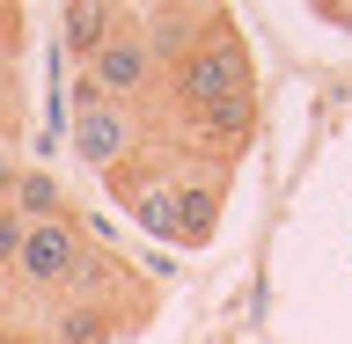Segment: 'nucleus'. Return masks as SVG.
<instances>
[{
	"label": "nucleus",
	"instance_id": "1",
	"mask_svg": "<svg viewBox=\"0 0 352 344\" xmlns=\"http://www.w3.org/2000/svg\"><path fill=\"white\" fill-rule=\"evenodd\" d=\"M162 95H169L184 117H198V110L228 103V95H257V66H250V37H242L235 22L228 30H213V37L198 44L191 59L176 66L169 81H162Z\"/></svg>",
	"mask_w": 352,
	"mask_h": 344
},
{
	"label": "nucleus",
	"instance_id": "2",
	"mask_svg": "<svg viewBox=\"0 0 352 344\" xmlns=\"http://www.w3.org/2000/svg\"><path fill=\"white\" fill-rule=\"evenodd\" d=\"M228 22L235 15H228V8H206V0H154V8H132V30H140V44L154 51L162 73H176V66L191 59L213 30H228Z\"/></svg>",
	"mask_w": 352,
	"mask_h": 344
},
{
	"label": "nucleus",
	"instance_id": "3",
	"mask_svg": "<svg viewBox=\"0 0 352 344\" xmlns=\"http://www.w3.org/2000/svg\"><path fill=\"white\" fill-rule=\"evenodd\" d=\"M74 81H81V88H96L103 103L140 110V103H154V95H162V81H169V73L154 66V51L140 44V30L125 22V30H118V37H110L103 51H96V59L81 66V73H74Z\"/></svg>",
	"mask_w": 352,
	"mask_h": 344
},
{
	"label": "nucleus",
	"instance_id": "4",
	"mask_svg": "<svg viewBox=\"0 0 352 344\" xmlns=\"http://www.w3.org/2000/svg\"><path fill=\"white\" fill-rule=\"evenodd\" d=\"M88 249H96V242H88V227H81L74 213H66V220H37V227H30V242H22V257H15V286H22V293L59 301L66 279L81 271Z\"/></svg>",
	"mask_w": 352,
	"mask_h": 344
},
{
	"label": "nucleus",
	"instance_id": "5",
	"mask_svg": "<svg viewBox=\"0 0 352 344\" xmlns=\"http://www.w3.org/2000/svg\"><path fill=\"white\" fill-rule=\"evenodd\" d=\"M66 147L81 154L88 169H125V161H140L147 154V125H140V110L125 103H81L74 117H66Z\"/></svg>",
	"mask_w": 352,
	"mask_h": 344
},
{
	"label": "nucleus",
	"instance_id": "6",
	"mask_svg": "<svg viewBox=\"0 0 352 344\" xmlns=\"http://www.w3.org/2000/svg\"><path fill=\"white\" fill-rule=\"evenodd\" d=\"M125 22H132V8H110V0H66V8H59V51L74 59V73H81Z\"/></svg>",
	"mask_w": 352,
	"mask_h": 344
},
{
	"label": "nucleus",
	"instance_id": "7",
	"mask_svg": "<svg viewBox=\"0 0 352 344\" xmlns=\"http://www.w3.org/2000/svg\"><path fill=\"white\" fill-rule=\"evenodd\" d=\"M125 308H96V301H52V315L37 323V344H118L125 337Z\"/></svg>",
	"mask_w": 352,
	"mask_h": 344
},
{
	"label": "nucleus",
	"instance_id": "8",
	"mask_svg": "<svg viewBox=\"0 0 352 344\" xmlns=\"http://www.w3.org/2000/svg\"><path fill=\"white\" fill-rule=\"evenodd\" d=\"M8 205H15L30 227H37V220H66V213H74V205H66V183H59L52 169H37V161H22L15 191H8Z\"/></svg>",
	"mask_w": 352,
	"mask_h": 344
},
{
	"label": "nucleus",
	"instance_id": "9",
	"mask_svg": "<svg viewBox=\"0 0 352 344\" xmlns=\"http://www.w3.org/2000/svg\"><path fill=\"white\" fill-rule=\"evenodd\" d=\"M22 242H30V220L15 213V205H0V264L15 271V257H22Z\"/></svg>",
	"mask_w": 352,
	"mask_h": 344
},
{
	"label": "nucleus",
	"instance_id": "10",
	"mask_svg": "<svg viewBox=\"0 0 352 344\" xmlns=\"http://www.w3.org/2000/svg\"><path fill=\"white\" fill-rule=\"evenodd\" d=\"M22 22H30V15H22L15 0H0V59H15V51H22Z\"/></svg>",
	"mask_w": 352,
	"mask_h": 344
},
{
	"label": "nucleus",
	"instance_id": "11",
	"mask_svg": "<svg viewBox=\"0 0 352 344\" xmlns=\"http://www.w3.org/2000/svg\"><path fill=\"white\" fill-rule=\"evenodd\" d=\"M15 308H22V286H15V271H8V264H0V330L15 323Z\"/></svg>",
	"mask_w": 352,
	"mask_h": 344
},
{
	"label": "nucleus",
	"instance_id": "12",
	"mask_svg": "<svg viewBox=\"0 0 352 344\" xmlns=\"http://www.w3.org/2000/svg\"><path fill=\"white\" fill-rule=\"evenodd\" d=\"M316 22H330V30H352V0H316Z\"/></svg>",
	"mask_w": 352,
	"mask_h": 344
},
{
	"label": "nucleus",
	"instance_id": "13",
	"mask_svg": "<svg viewBox=\"0 0 352 344\" xmlns=\"http://www.w3.org/2000/svg\"><path fill=\"white\" fill-rule=\"evenodd\" d=\"M0 95H15V59H0Z\"/></svg>",
	"mask_w": 352,
	"mask_h": 344
}]
</instances>
